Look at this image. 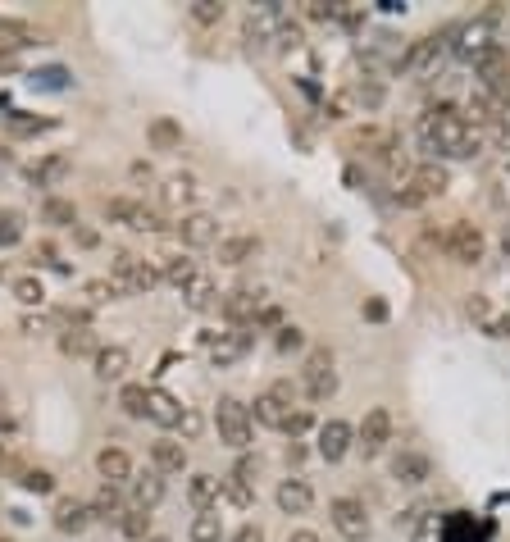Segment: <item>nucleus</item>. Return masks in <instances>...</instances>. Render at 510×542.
Segmentation results:
<instances>
[{"label": "nucleus", "mask_w": 510, "mask_h": 542, "mask_svg": "<svg viewBox=\"0 0 510 542\" xmlns=\"http://www.w3.org/2000/svg\"><path fill=\"white\" fill-rule=\"evenodd\" d=\"M0 37H10L14 46H28V41H37V28L23 19H10V14H0Z\"/></svg>", "instance_id": "nucleus-42"}, {"label": "nucleus", "mask_w": 510, "mask_h": 542, "mask_svg": "<svg viewBox=\"0 0 510 542\" xmlns=\"http://www.w3.org/2000/svg\"><path fill=\"white\" fill-rule=\"evenodd\" d=\"M474 73H479L483 92L497 96L501 82H506V73H510V51H506V46H492V51H483L479 60H474Z\"/></svg>", "instance_id": "nucleus-18"}, {"label": "nucleus", "mask_w": 510, "mask_h": 542, "mask_svg": "<svg viewBox=\"0 0 510 542\" xmlns=\"http://www.w3.org/2000/svg\"><path fill=\"white\" fill-rule=\"evenodd\" d=\"M255 474H260V465H255L251 456H242V461H237V470H233V479H242V483H255Z\"/></svg>", "instance_id": "nucleus-52"}, {"label": "nucleus", "mask_w": 510, "mask_h": 542, "mask_svg": "<svg viewBox=\"0 0 510 542\" xmlns=\"http://www.w3.org/2000/svg\"><path fill=\"white\" fill-rule=\"evenodd\" d=\"M310 429H315V415H310L306 406H296L292 415H287V424H283L287 438H301V433H310Z\"/></svg>", "instance_id": "nucleus-46"}, {"label": "nucleus", "mask_w": 510, "mask_h": 542, "mask_svg": "<svg viewBox=\"0 0 510 542\" xmlns=\"http://www.w3.org/2000/svg\"><path fill=\"white\" fill-rule=\"evenodd\" d=\"M274 502L283 515H306L310 506H315V488H310V479H301V474H287V479L278 483Z\"/></svg>", "instance_id": "nucleus-17"}, {"label": "nucleus", "mask_w": 510, "mask_h": 542, "mask_svg": "<svg viewBox=\"0 0 510 542\" xmlns=\"http://www.w3.org/2000/svg\"><path fill=\"white\" fill-rule=\"evenodd\" d=\"M215 301H219V287H215V278L201 269V274H196L192 283L183 287V306H187V310H210Z\"/></svg>", "instance_id": "nucleus-29"}, {"label": "nucleus", "mask_w": 510, "mask_h": 542, "mask_svg": "<svg viewBox=\"0 0 510 542\" xmlns=\"http://www.w3.org/2000/svg\"><path fill=\"white\" fill-rule=\"evenodd\" d=\"M219 497H228L237 511H251V506H255V488H251V483H242V479H233V474L219 479Z\"/></svg>", "instance_id": "nucleus-39"}, {"label": "nucleus", "mask_w": 510, "mask_h": 542, "mask_svg": "<svg viewBox=\"0 0 510 542\" xmlns=\"http://www.w3.org/2000/svg\"><path fill=\"white\" fill-rule=\"evenodd\" d=\"M174 233L183 246H219V219L205 215V210H192L174 224Z\"/></svg>", "instance_id": "nucleus-15"}, {"label": "nucleus", "mask_w": 510, "mask_h": 542, "mask_svg": "<svg viewBox=\"0 0 510 542\" xmlns=\"http://www.w3.org/2000/svg\"><path fill=\"white\" fill-rule=\"evenodd\" d=\"M196 274H201V265H196L192 256H183V251H174V256H160V278H164V283H174L178 292H183V287L192 283Z\"/></svg>", "instance_id": "nucleus-28"}, {"label": "nucleus", "mask_w": 510, "mask_h": 542, "mask_svg": "<svg viewBox=\"0 0 510 542\" xmlns=\"http://www.w3.org/2000/svg\"><path fill=\"white\" fill-rule=\"evenodd\" d=\"M119 292H123V287L114 283V278H92V283H87V297H92V301H114Z\"/></svg>", "instance_id": "nucleus-49"}, {"label": "nucleus", "mask_w": 510, "mask_h": 542, "mask_svg": "<svg viewBox=\"0 0 510 542\" xmlns=\"http://www.w3.org/2000/svg\"><path fill=\"white\" fill-rule=\"evenodd\" d=\"M274 37H278V51H296V46H301V23H292V19H278Z\"/></svg>", "instance_id": "nucleus-47"}, {"label": "nucleus", "mask_w": 510, "mask_h": 542, "mask_svg": "<svg viewBox=\"0 0 510 542\" xmlns=\"http://www.w3.org/2000/svg\"><path fill=\"white\" fill-rule=\"evenodd\" d=\"M196 201V178L192 174H169L160 183V205H169V210H183V205Z\"/></svg>", "instance_id": "nucleus-26"}, {"label": "nucleus", "mask_w": 510, "mask_h": 542, "mask_svg": "<svg viewBox=\"0 0 510 542\" xmlns=\"http://www.w3.org/2000/svg\"><path fill=\"white\" fill-rule=\"evenodd\" d=\"M64 174H69V160H64V155H46L41 164H32V169H28V183H37V187H55Z\"/></svg>", "instance_id": "nucleus-34"}, {"label": "nucleus", "mask_w": 510, "mask_h": 542, "mask_svg": "<svg viewBox=\"0 0 510 542\" xmlns=\"http://www.w3.org/2000/svg\"><path fill=\"white\" fill-rule=\"evenodd\" d=\"M442 246H447V256L456 260V265H479V260L488 256V237H483V228L470 224V219H456V224L442 233Z\"/></svg>", "instance_id": "nucleus-5"}, {"label": "nucleus", "mask_w": 510, "mask_h": 542, "mask_svg": "<svg viewBox=\"0 0 510 542\" xmlns=\"http://www.w3.org/2000/svg\"><path fill=\"white\" fill-rule=\"evenodd\" d=\"M110 278L123 287V292H151V287L160 283V265L133 256V251H114L110 256Z\"/></svg>", "instance_id": "nucleus-6"}, {"label": "nucleus", "mask_w": 510, "mask_h": 542, "mask_svg": "<svg viewBox=\"0 0 510 542\" xmlns=\"http://www.w3.org/2000/svg\"><path fill=\"white\" fill-rule=\"evenodd\" d=\"M306 347V333L296 324H287V328H278V351H301Z\"/></svg>", "instance_id": "nucleus-50"}, {"label": "nucleus", "mask_w": 510, "mask_h": 542, "mask_svg": "<svg viewBox=\"0 0 510 542\" xmlns=\"http://www.w3.org/2000/svg\"><path fill=\"white\" fill-rule=\"evenodd\" d=\"M419 142H424V151L451 155V160H474V155L483 151V133L470 123V114L451 101L433 105V110L419 119Z\"/></svg>", "instance_id": "nucleus-1"}, {"label": "nucleus", "mask_w": 510, "mask_h": 542, "mask_svg": "<svg viewBox=\"0 0 510 542\" xmlns=\"http://www.w3.org/2000/svg\"><path fill=\"white\" fill-rule=\"evenodd\" d=\"M187 538L192 542H224V520L215 511H196L187 524Z\"/></svg>", "instance_id": "nucleus-33"}, {"label": "nucleus", "mask_w": 510, "mask_h": 542, "mask_svg": "<svg viewBox=\"0 0 510 542\" xmlns=\"http://www.w3.org/2000/svg\"><path fill=\"white\" fill-rule=\"evenodd\" d=\"M351 146H356L360 155H388L392 133H383V128H356V133H351Z\"/></svg>", "instance_id": "nucleus-35"}, {"label": "nucleus", "mask_w": 510, "mask_h": 542, "mask_svg": "<svg viewBox=\"0 0 510 542\" xmlns=\"http://www.w3.org/2000/svg\"><path fill=\"white\" fill-rule=\"evenodd\" d=\"M292 406H296V388H292L287 379H278L274 388H265L260 397H255L251 420L265 424V429H278V433H283V424H287V415H292Z\"/></svg>", "instance_id": "nucleus-7"}, {"label": "nucleus", "mask_w": 510, "mask_h": 542, "mask_svg": "<svg viewBox=\"0 0 510 542\" xmlns=\"http://www.w3.org/2000/svg\"><path fill=\"white\" fill-rule=\"evenodd\" d=\"M219 265H246V260H255L260 256V237L255 233H228V237H219Z\"/></svg>", "instance_id": "nucleus-23"}, {"label": "nucleus", "mask_w": 510, "mask_h": 542, "mask_svg": "<svg viewBox=\"0 0 510 542\" xmlns=\"http://www.w3.org/2000/svg\"><path fill=\"white\" fill-rule=\"evenodd\" d=\"M128 174H133V183H151V178H155V174H151V164H146V160H137L133 169H128Z\"/></svg>", "instance_id": "nucleus-56"}, {"label": "nucleus", "mask_w": 510, "mask_h": 542, "mask_svg": "<svg viewBox=\"0 0 510 542\" xmlns=\"http://www.w3.org/2000/svg\"><path fill=\"white\" fill-rule=\"evenodd\" d=\"M228 542H265V533L255 529V524H242V529H237V533H233V538H228Z\"/></svg>", "instance_id": "nucleus-55"}, {"label": "nucleus", "mask_w": 510, "mask_h": 542, "mask_svg": "<svg viewBox=\"0 0 510 542\" xmlns=\"http://www.w3.org/2000/svg\"><path fill=\"white\" fill-rule=\"evenodd\" d=\"M388 470H392V479L406 483V488H419V483L433 479V461L424 456V451H392Z\"/></svg>", "instance_id": "nucleus-16"}, {"label": "nucleus", "mask_w": 510, "mask_h": 542, "mask_svg": "<svg viewBox=\"0 0 510 542\" xmlns=\"http://www.w3.org/2000/svg\"><path fill=\"white\" fill-rule=\"evenodd\" d=\"M388 447H392V410L374 406L356 429V451L365 456V461H374V456H383Z\"/></svg>", "instance_id": "nucleus-11"}, {"label": "nucleus", "mask_w": 510, "mask_h": 542, "mask_svg": "<svg viewBox=\"0 0 510 542\" xmlns=\"http://www.w3.org/2000/svg\"><path fill=\"white\" fill-rule=\"evenodd\" d=\"M60 351L64 356H96V338H92V328H69V333H64L60 338Z\"/></svg>", "instance_id": "nucleus-37"}, {"label": "nucleus", "mask_w": 510, "mask_h": 542, "mask_svg": "<svg viewBox=\"0 0 510 542\" xmlns=\"http://www.w3.org/2000/svg\"><path fill=\"white\" fill-rule=\"evenodd\" d=\"M23 242V215L19 210H0V246H19Z\"/></svg>", "instance_id": "nucleus-43"}, {"label": "nucleus", "mask_w": 510, "mask_h": 542, "mask_svg": "<svg viewBox=\"0 0 510 542\" xmlns=\"http://www.w3.org/2000/svg\"><path fill=\"white\" fill-rule=\"evenodd\" d=\"M105 219H114V224H128V228H137V233H164V228H174V224H164L160 210L133 201V196H114V201H105Z\"/></svg>", "instance_id": "nucleus-8"}, {"label": "nucleus", "mask_w": 510, "mask_h": 542, "mask_svg": "<svg viewBox=\"0 0 510 542\" xmlns=\"http://www.w3.org/2000/svg\"><path fill=\"white\" fill-rule=\"evenodd\" d=\"M151 465L160 474H183L187 470V447H183V442H174V438L151 442Z\"/></svg>", "instance_id": "nucleus-25"}, {"label": "nucleus", "mask_w": 510, "mask_h": 542, "mask_svg": "<svg viewBox=\"0 0 510 542\" xmlns=\"http://www.w3.org/2000/svg\"><path fill=\"white\" fill-rule=\"evenodd\" d=\"M215 429H219V442H228L233 451H246L251 447V410L242 406L237 397H219L215 406Z\"/></svg>", "instance_id": "nucleus-4"}, {"label": "nucleus", "mask_w": 510, "mask_h": 542, "mask_svg": "<svg viewBox=\"0 0 510 542\" xmlns=\"http://www.w3.org/2000/svg\"><path fill=\"white\" fill-rule=\"evenodd\" d=\"M14 297H19L23 306H41V301H46V287H41L37 274H23V278H14Z\"/></svg>", "instance_id": "nucleus-41"}, {"label": "nucleus", "mask_w": 510, "mask_h": 542, "mask_svg": "<svg viewBox=\"0 0 510 542\" xmlns=\"http://www.w3.org/2000/svg\"><path fill=\"white\" fill-rule=\"evenodd\" d=\"M183 410H187V406L174 397V392H164V388H151V392H146V420L160 424V429H178Z\"/></svg>", "instance_id": "nucleus-19"}, {"label": "nucleus", "mask_w": 510, "mask_h": 542, "mask_svg": "<svg viewBox=\"0 0 510 542\" xmlns=\"http://www.w3.org/2000/svg\"><path fill=\"white\" fill-rule=\"evenodd\" d=\"M219 306H224L228 328H255V319L265 310V292L260 287H233V292H224Z\"/></svg>", "instance_id": "nucleus-12"}, {"label": "nucleus", "mask_w": 510, "mask_h": 542, "mask_svg": "<svg viewBox=\"0 0 510 542\" xmlns=\"http://www.w3.org/2000/svg\"><path fill=\"white\" fill-rule=\"evenodd\" d=\"M465 310H470V319H479V324L488 328V333H497V324H501V319L492 315V301L483 297V292H474V297L465 301Z\"/></svg>", "instance_id": "nucleus-44"}, {"label": "nucleus", "mask_w": 510, "mask_h": 542, "mask_svg": "<svg viewBox=\"0 0 510 542\" xmlns=\"http://www.w3.org/2000/svg\"><path fill=\"white\" fill-rule=\"evenodd\" d=\"M365 315H369V319H383V315H388V310H383V301H369V306H365Z\"/></svg>", "instance_id": "nucleus-58"}, {"label": "nucleus", "mask_w": 510, "mask_h": 542, "mask_svg": "<svg viewBox=\"0 0 510 542\" xmlns=\"http://www.w3.org/2000/svg\"><path fill=\"white\" fill-rule=\"evenodd\" d=\"M328 524L337 529V538H347V542L369 538V511L356 497H333V502H328Z\"/></svg>", "instance_id": "nucleus-9"}, {"label": "nucleus", "mask_w": 510, "mask_h": 542, "mask_svg": "<svg viewBox=\"0 0 510 542\" xmlns=\"http://www.w3.org/2000/svg\"><path fill=\"white\" fill-rule=\"evenodd\" d=\"M87 506H92V520H114V524H119V515H123L119 488H110V483H101V492H96Z\"/></svg>", "instance_id": "nucleus-36"}, {"label": "nucleus", "mask_w": 510, "mask_h": 542, "mask_svg": "<svg viewBox=\"0 0 510 542\" xmlns=\"http://www.w3.org/2000/svg\"><path fill=\"white\" fill-rule=\"evenodd\" d=\"M92 365H96V379L101 383H123V374L133 369V351L128 347H101L92 356Z\"/></svg>", "instance_id": "nucleus-22"}, {"label": "nucleus", "mask_w": 510, "mask_h": 542, "mask_svg": "<svg viewBox=\"0 0 510 542\" xmlns=\"http://www.w3.org/2000/svg\"><path fill=\"white\" fill-rule=\"evenodd\" d=\"M255 342V328H228V333H219V338H210V360H215L219 369L237 365V360L251 351Z\"/></svg>", "instance_id": "nucleus-14"}, {"label": "nucleus", "mask_w": 510, "mask_h": 542, "mask_svg": "<svg viewBox=\"0 0 510 542\" xmlns=\"http://www.w3.org/2000/svg\"><path fill=\"white\" fill-rule=\"evenodd\" d=\"M146 542H169V538H146Z\"/></svg>", "instance_id": "nucleus-59"}, {"label": "nucleus", "mask_w": 510, "mask_h": 542, "mask_svg": "<svg viewBox=\"0 0 510 542\" xmlns=\"http://www.w3.org/2000/svg\"><path fill=\"white\" fill-rule=\"evenodd\" d=\"M146 142H151L155 151H178V146H183V128H178L174 119H151Z\"/></svg>", "instance_id": "nucleus-31"}, {"label": "nucleus", "mask_w": 510, "mask_h": 542, "mask_svg": "<svg viewBox=\"0 0 510 542\" xmlns=\"http://www.w3.org/2000/svg\"><path fill=\"white\" fill-rule=\"evenodd\" d=\"M0 542H14V538H0Z\"/></svg>", "instance_id": "nucleus-60"}, {"label": "nucleus", "mask_w": 510, "mask_h": 542, "mask_svg": "<svg viewBox=\"0 0 510 542\" xmlns=\"http://www.w3.org/2000/svg\"><path fill=\"white\" fill-rule=\"evenodd\" d=\"M187 14H192L196 23H205V28H210V23H224V5H219V0H196Z\"/></svg>", "instance_id": "nucleus-45"}, {"label": "nucleus", "mask_w": 510, "mask_h": 542, "mask_svg": "<svg viewBox=\"0 0 510 542\" xmlns=\"http://www.w3.org/2000/svg\"><path fill=\"white\" fill-rule=\"evenodd\" d=\"M178 429H183V438H196V433H201V415H196V410H183Z\"/></svg>", "instance_id": "nucleus-54"}, {"label": "nucleus", "mask_w": 510, "mask_h": 542, "mask_svg": "<svg viewBox=\"0 0 510 542\" xmlns=\"http://www.w3.org/2000/svg\"><path fill=\"white\" fill-rule=\"evenodd\" d=\"M301 388H306V397L315 401V406H324L337 392V369H333V351L328 347H315L306 356V365H301Z\"/></svg>", "instance_id": "nucleus-3"}, {"label": "nucleus", "mask_w": 510, "mask_h": 542, "mask_svg": "<svg viewBox=\"0 0 510 542\" xmlns=\"http://www.w3.org/2000/svg\"><path fill=\"white\" fill-rule=\"evenodd\" d=\"M146 383H123L119 388V406H123V415H133V420H146Z\"/></svg>", "instance_id": "nucleus-40"}, {"label": "nucleus", "mask_w": 510, "mask_h": 542, "mask_svg": "<svg viewBox=\"0 0 510 542\" xmlns=\"http://www.w3.org/2000/svg\"><path fill=\"white\" fill-rule=\"evenodd\" d=\"M447 51H451V37H419V41H410V51L401 55V73L433 78V73L442 69V60H447Z\"/></svg>", "instance_id": "nucleus-10"}, {"label": "nucleus", "mask_w": 510, "mask_h": 542, "mask_svg": "<svg viewBox=\"0 0 510 542\" xmlns=\"http://www.w3.org/2000/svg\"><path fill=\"white\" fill-rule=\"evenodd\" d=\"M315 438H319V447H315V451L324 456L328 465H337L351 447H356V429H351L347 420H328V424H319Z\"/></svg>", "instance_id": "nucleus-13"}, {"label": "nucleus", "mask_w": 510, "mask_h": 542, "mask_svg": "<svg viewBox=\"0 0 510 542\" xmlns=\"http://www.w3.org/2000/svg\"><path fill=\"white\" fill-rule=\"evenodd\" d=\"M41 219L55 228H78V205L64 201V196H46L41 201Z\"/></svg>", "instance_id": "nucleus-32"}, {"label": "nucleus", "mask_w": 510, "mask_h": 542, "mask_svg": "<svg viewBox=\"0 0 510 542\" xmlns=\"http://www.w3.org/2000/svg\"><path fill=\"white\" fill-rule=\"evenodd\" d=\"M133 502H137V511H151V506L164 502V474L160 470L133 474Z\"/></svg>", "instance_id": "nucleus-27"}, {"label": "nucleus", "mask_w": 510, "mask_h": 542, "mask_svg": "<svg viewBox=\"0 0 510 542\" xmlns=\"http://www.w3.org/2000/svg\"><path fill=\"white\" fill-rule=\"evenodd\" d=\"M23 488H28V492H51L55 488V474L51 470H23Z\"/></svg>", "instance_id": "nucleus-48"}, {"label": "nucleus", "mask_w": 510, "mask_h": 542, "mask_svg": "<svg viewBox=\"0 0 510 542\" xmlns=\"http://www.w3.org/2000/svg\"><path fill=\"white\" fill-rule=\"evenodd\" d=\"M310 19H337V5H324V0H306Z\"/></svg>", "instance_id": "nucleus-51"}, {"label": "nucleus", "mask_w": 510, "mask_h": 542, "mask_svg": "<svg viewBox=\"0 0 510 542\" xmlns=\"http://www.w3.org/2000/svg\"><path fill=\"white\" fill-rule=\"evenodd\" d=\"M119 533L128 542H146V538H151V515L137 511V506H133V511H123L119 515Z\"/></svg>", "instance_id": "nucleus-38"}, {"label": "nucleus", "mask_w": 510, "mask_h": 542, "mask_svg": "<svg viewBox=\"0 0 510 542\" xmlns=\"http://www.w3.org/2000/svg\"><path fill=\"white\" fill-rule=\"evenodd\" d=\"M451 187V174H447V164L438 160H424L410 169L406 187H397V205H406V210H419L424 201H433V196H442Z\"/></svg>", "instance_id": "nucleus-2"}, {"label": "nucleus", "mask_w": 510, "mask_h": 542, "mask_svg": "<svg viewBox=\"0 0 510 542\" xmlns=\"http://www.w3.org/2000/svg\"><path fill=\"white\" fill-rule=\"evenodd\" d=\"M187 502H192L196 511H215V502H219L215 474H192V479H187Z\"/></svg>", "instance_id": "nucleus-30"}, {"label": "nucleus", "mask_w": 510, "mask_h": 542, "mask_svg": "<svg viewBox=\"0 0 510 542\" xmlns=\"http://www.w3.org/2000/svg\"><path fill=\"white\" fill-rule=\"evenodd\" d=\"M356 96H360L365 105H378V101H383V87H378V82H360Z\"/></svg>", "instance_id": "nucleus-53"}, {"label": "nucleus", "mask_w": 510, "mask_h": 542, "mask_svg": "<svg viewBox=\"0 0 510 542\" xmlns=\"http://www.w3.org/2000/svg\"><path fill=\"white\" fill-rule=\"evenodd\" d=\"M451 37H456V41H451V51L465 55V60H479L483 51H492V46H497L488 23H465V28H456Z\"/></svg>", "instance_id": "nucleus-20"}, {"label": "nucleus", "mask_w": 510, "mask_h": 542, "mask_svg": "<svg viewBox=\"0 0 510 542\" xmlns=\"http://www.w3.org/2000/svg\"><path fill=\"white\" fill-rule=\"evenodd\" d=\"M287 542H324V538H319L315 529H292L287 533Z\"/></svg>", "instance_id": "nucleus-57"}, {"label": "nucleus", "mask_w": 510, "mask_h": 542, "mask_svg": "<svg viewBox=\"0 0 510 542\" xmlns=\"http://www.w3.org/2000/svg\"><path fill=\"white\" fill-rule=\"evenodd\" d=\"M51 520H55V529H60V533H82L87 524H92V506L73 502V497H60L55 511H51Z\"/></svg>", "instance_id": "nucleus-24"}, {"label": "nucleus", "mask_w": 510, "mask_h": 542, "mask_svg": "<svg viewBox=\"0 0 510 542\" xmlns=\"http://www.w3.org/2000/svg\"><path fill=\"white\" fill-rule=\"evenodd\" d=\"M96 470H101V479L110 483V488L133 483V456H128L123 447H101L96 451Z\"/></svg>", "instance_id": "nucleus-21"}]
</instances>
